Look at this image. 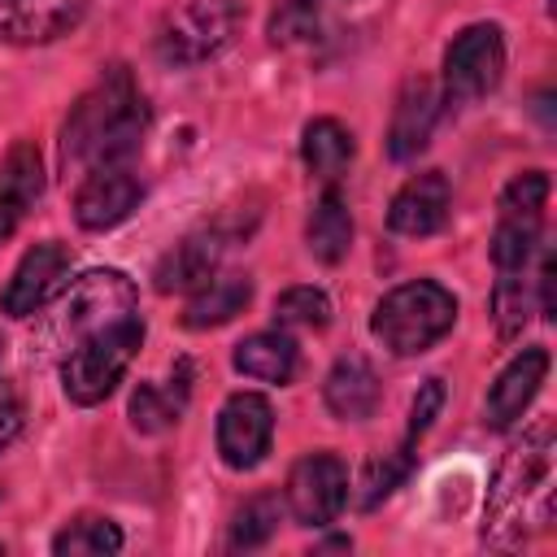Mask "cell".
Here are the masks:
<instances>
[{"label":"cell","instance_id":"2e32d148","mask_svg":"<svg viewBox=\"0 0 557 557\" xmlns=\"http://www.w3.org/2000/svg\"><path fill=\"white\" fill-rule=\"evenodd\" d=\"M435 117H440V91L431 78H409L396 96V109H392V126H387V157L392 161H409L426 148L431 131H435Z\"/></svg>","mask_w":557,"mask_h":557},{"label":"cell","instance_id":"f1b7e54d","mask_svg":"<svg viewBox=\"0 0 557 557\" xmlns=\"http://www.w3.org/2000/svg\"><path fill=\"white\" fill-rule=\"evenodd\" d=\"M318 26H322L318 0H283V9L270 22V39L274 44H305L318 35Z\"/></svg>","mask_w":557,"mask_h":557},{"label":"cell","instance_id":"7a4b0ae2","mask_svg":"<svg viewBox=\"0 0 557 557\" xmlns=\"http://www.w3.org/2000/svg\"><path fill=\"white\" fill-rule=\"evenodd\" d=\"M148 135V100L139 96L126 65H109L87 87L61 126V165L91 170L131 161Z\"/></svg>","mask_w":557,"mask_h":557},{"label":"cell","instance_id":"44dd1931","mask_svg":"<svg viewBox=\"0 0 557 557\" xmlns=\"http://www.w3.org/2000/svg\"><path fill=\"white\" fill-rule=\"evenodd\" d=\"M187 392H191V366L183 361L178 374H170V383H139L131 392V426L144 431V435H157L165 426L178 422L183 405H187Z\"/></svg>","mask_w":557,"mask_h":557},{"label":"cell","instance_id":"f546056e","mask_svg":"<svg viewBox=\"0 0 557 557\" xmlns=\"http://www.w3.org/2000/svg\"><path fill=\"white\" fill-rule=\"evenodd\" d=\"M440 409H444V379L431 374V379L418 387L413 405H409V435H405V444H418V440L431 431V422L440 418Z\"/></svg>","mask_w":557,"mask_h":557},{"label":"cell","instance_id":"ba28073f","mask_svg":"<svg viewBox=\"0 0 557 557\" xmlns=\"http://www.w3.org/2000/svg\"><path fill=\"white\" fill-rule=\"evenodd\" d=\"M348 500V466L335 453H305L287 474V509L300 527H331Z\"/></svg>","mask_w":557,"mask_h":557},{"label":"cell","instance_id":"4316f807","mask_svg":"<svg viewBox=\"0 0 557 557\" xmlns=\"http://www.w3.org/2000/svg\"><path fill=\"white\" fill-rule=\"evenodd\" d=\"M274 318H278L283 326H309V331H322V326L331 322V300H326L322 287L300 283V287L278 292V300H274Z\"/></svg>","mask_w":557,"mask_h":557},{"label":"cell","instance_id":"7402d4cb","mask_svg":"<svg viewBox=\"0 0 557 557\" xmlns=\"http://www.w3.org/2000/svg\"><path fill=\"white\" fill-rule=\"evenodd\" d=\"M357 157V144H352V131L335 117H313L300 135V161L313 178L322 183H335Z\"/></svg>","mask_w":557,"mask_h":557},{"label":"cell","instance_id":"9c48e42d","mask_svg":"<svg viewBox=\"0 0 557 557\" xmlns=\"http://www.w3.org/2000/svg\"><path fill=\"white\" fill-rule=\"evenodd\" d=\"M274 440V409L257 392H235L218 409V453L231 470H252L265 461Z\"/></svg>","mask_w":557,"mask_h":557},{"label":"cell","instance_id":"484cf974","mask_svg":"<svg viewBox=\"0 0 557 557\" xmlns=\"http://www.w3.org/2000/svg\"><path fill=\"white\" fill-rule=\"evenodd\" d=\"M278 518H283L278 496H270V492H265V496H252V500H244V505L235 509L226 544H231V548H261V544L278 531Z\"/></svg>","mask_w":557,"mask_h":557},{"label":"cell","instance_id":"3957f363","mask_svg":"<svg viewBox=\"0 0 557 557\" xmlns=\"http://www.w3.org/2000/svg\"><path fill=\"white\" fill-rule=\"evenodd\" d=\"M553 426L535 422L500 461L487 505H483V544L518 548L531 531L553 522Z\"/></svg>","mask_w":557,"mask_h":557},{"label":"cell","instance_id":"d4e9b609","mask_svg":"<svg viewBox=\"0 0 557 557\" xmlns=\"http://www.w3.org/2000/svg\"><path fill=\"white\" fill-rule=\"evenodd\" d=\"M492 318H496V335L500 339H518L527 318H531V287L522 278V270H500L496 287H492Z\"/></svg>","mask_w":557,"mask_h":557},{"label":"cell","instance_id":"ac0fdd59","mask_svg":"<svg viewBox=\"0 0 557 557\" xmlns=\"http://www.w3.org/2000/svg\"><path fill=\"white\" fill-rule=\"evenodd\" d=\"M226 252V239L218 231H196L187 239H178L152 270L157 278V292H196L209 274H218V261Z\"/></svg>","mask_w":557,"mask_h":557},{"label":"cell","instance_id":"8fae6325","mask_svg":"<svg viewBox=\"0 0 557 557\" xmlns=\"http://www.w3.org/2000/svg\"><path fill=\"white\" fill-rule=\"evenodd\" d=\"M70 248L61 239H44L35 248L22 252V261L13 265L4 292H0V309L9 318H30L48 305V296L61 287V278L70 274Z\"/></svg>","mask_w":557,"mask_h":557},{"label":"cell","instance_id":"5b68a950","mask_svg":"<svg viewBox=\"0 0 557 557\" xmlns=\"http://www.w3.org/2000/svg\"><path fill=\"white\" fill-rule=\"evenodd\" d=\"M235 22H239L235 0H178L165 9L157 26V39H152L157 57L178 70L200 65L226 48V39L235 35Z\"/></svg>","mask_w":557,"mask_h":557},{"label":"cell","instance_id":"30bf717a","mask_svg":"<svg viewBox=\"0 0 557 557\" xmlns=\"http://www.w3.org/2000/svg\"><path fill=\"white\" fill-rule=\"evenodd\" d=\"M144 196V178L131 170V161L91 165L83 170V183L74 191V222L83 231H109L117 226Z\"/></svg>","mask_w":557,"mask_h":557},{"label":"cell","instance_id":"e0dca14e","mask_svg":"<svg viewBox=\"0 0 557 557\" xmlns=\"http://www.w3.org/2000/svg\"><path fill=\"white\" fill-rule=\"evenodd\" d=\"M379 396H383L379 374L361 352H344L322 383V400L339 422H366L379 409Z\"/></svg>","mask_w":557,"mask_h":557},{"label":"cell","instance_id":"9a60e30c","mask_svg":"<svg viewBox=\"0 0 557 557\" xmlns=\"http://www.w3.org/2000/svg\"><path fill=\"white\" fill-rule=\"evenodd\" d=\"M44 191V161L30 139H13L0 157V244L22 226Z\"/></svg>","mask_w":557,"mask_h":557},{"label":"cell","instance_id":"277c9868","mask_svg":"<svg viewBox=\"0 0 557 557\" xmlns=\"http://www.w3.org/2000/svg\"><path fill=\"white\" fill-rule=\"evenodd\" d=\"M453 322H457V296L435 278H413L392 287L370 313L374 339L396 357H418L435 348L453 331Z\"/></svg>","mask_w":557,"mask_h":557},{"label":"cell","instance_id":"6da1fadb","mask_svg":"<svg viewBox=\"0 0 557 557\" xmlns=\"http://www.w3.org/2000/svg\"><path fill=\"white\" fill-rule=\"evenodd\" d=\"M57 335L65 344L61 387L74 405H100L135 361L144 344L139 292L122 270H87L65 292L57 313Z\"/></svg>","mask_w":557,"mask_h":557},{"label":"cell","instance_id":"52a82bcc","mask_svg":"<svg viewBox=\"0 0 557 557\" xmlns=\"http://www.w3.org/2000/svg\"><path fill=\"white\" fill-rule=\"evenodd\" d=\"M548 174L544 170H527L513 174L509 187L500 191V218L492 231V261L496 270H527L531 252L540 248L544 235V205H548Z\"/></svg>","mask_w":557,"mask_h":557},{"label":"cell","instance_id":"4fadbf2b","mask_svg":"<svg viewBox=\"0 0 557 557\" xmlns=\"http://www.w3.org/2000/svg\"><path fill=\"white\" fill-rule=\"evenodd\" d=\"M544 374H548V348H522V352L496 374V383L487 387L483 422H487L492 431H505L509 422H518V418L527 413V405L535 400Z\"/></svg>","mask_w":557,"mask_h":557},{"label":"cell","instance_id":"ffe728a7","mask_svg":"<svg viewBox=\"0 0 557 557\" xmlns=\"http://www.w3.org/2000/svg\"><path fill=\"white\" fill-rule=\"evenodd\" d=\"M235 370L248 374V379H261V383H292L296 370H300V348L287 331H257L248 339L235 344Z\"/></svg>","mask_w":557,"mask_h":557},{"label":"cell","instance_id":"cb8c5ba5","mask_svg":"<svg viewBox=\"0 0 557 557\" xmlns=\"http://www.w3.org/2000/svg\"><path fill=\"white\" fill-rule=\"evenodd\" d=\"M117 548H122V531H117V522H109L100 513H78L52 535L57 557H100V553H117Z\"/></svg>","mask_w":557,"mask_h":557},{"label":"cell","instance_id":"8992f818","mask_svg":"<svg viewBox=\"0 0 557 557\" xmlns=\"http://www.w3.org/2000/svg\"><path fill=\"white\" fill-rule=\"evenodd\" d=\"M500 74H505V35L496 22H474V26L457 30L453 44L444 48L440 100L453 109H466V104L483 100L487 91H496Z\"/></svg>","mask_w":557,"mask_h":557},{"label":"cell","instance_id":"1f68e13d","mask_svg":"<svg viewBox=\"0 0 557 557\" xmlns=\"http://www.w3.org/2000/svg\"><path fill=\"white\" fill-rule=\"evenodd\" d=\"M0 348H4V344H0Z\"/></svg>","mask_w":557,"mask_h":557},{"label":"cell","instance_id":"5bb4252c","mask_svg":"<svg viewBox=\"0 0 557 557\" xmlns=\"http://www.w3.org/2000/svg\"><path fill=\"white\" fill-rule=\"evenodd\" d=\"M91 0H0L4 44H48L83 22Z\"/></svg>","mask_w":557,"mask_h":557},{"label":"cell","instance_id":"4dcf8cb0","mask_svg":"<svg viewBox=\"0 0 557 557\" xmlns=\"http://www.w3.org/2000/svg\"><path fill=\"white\" fill-rule=\"evenodd\" d=\"M17 431H22V405H17V396L0 383V453L13 444Z\"/></svg>","mask_w":557,"mask_h":557},{"label":"cell","instance_id":"603a6c76","mask_svg":"<svg viewBox=\"0 0 557 557\" xmlns=\"http://www.w3.org/2000/svg\"><path fill=\"white\" fill-rule=\"evenodd\" d=\"M305 244L322 265H339L352 248V213L335 187H326L305 222Z\"/></svg>","mask_w":557,"mask_h":557},{"label":"cell","instance_id":"83f0119b","mask_svg":"<svg viewBox=\"0 0 557 557\" xmlns=\"http://www.w3.org/2000/svg\"><path fill=\"white\" fill-rule=\"evenodd\" d=\"M409 448L413 444H400L396 453H383V457H370L366 461V474H361V509H374L379 500H387L396 487H400V479L409 474Z\"/></svg>","mask_w":557,"mask_h":557},{"label":"cell","instance_id":"7c38bea8","mask_svg":"<svg viewBox=\"0 0 557 557\" xmlns=\"http://www.w3.org/2000/svg\"><path fill=\"white\" fill-rule=\"evenodd\" d=\"M448 205H453V187L440 170H422L413 174L387 205V226L396 235H409V239H422V235H435L444 222H448Z\"/></svg>","mask_w":557,"mask_h":557},{"label":"cell","instance_id":"d6986e66","mask_svg":"<svg viewBox=\"0 0 557 557\" xmlns=\"http://www.w3.org/2000/svg\"><path fill=\"white\" fill-rule=\"evenodd\" d=\"M248 300H252V278H248L244 270H218V274H209V278L191 292V300H187V309H183V326H191V331L222 326V322H231L235 313H244Z\"/></svg>","mask_w":557,"mask_h":557}]
</instances>
